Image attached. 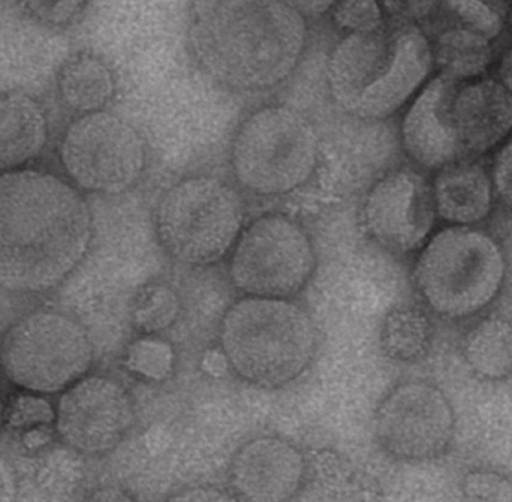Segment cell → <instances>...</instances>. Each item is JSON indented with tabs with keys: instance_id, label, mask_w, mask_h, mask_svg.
Wrapping results in <instances>:
<instances>
[{
	"instance_id": "1",
	"label": "cell",
	"mask_w": 512,
	"mask_h": 502,
	"mask_svg": "<svg viewBox=\"0 0 512 502\" xmlns=\"http://www.w3.org/2000/svg\"><path fill=\"white\" fill-rule=\"evenodd\" d=\"M83 192L50 171L0 173V288L42 294L59 287L92 245Z\"/></svg>"
},
{
	"instance_id": "2",
	"label": "cell",
	"mask_w": 512,
	"mask_h": 502,
	"mask_svg": "<svg viewBox=\"0 0 512 502\" xmlns=\"http://www.w3.org/2000/svg\"><path fill=\"white\" fill-rule=\"evenodd\" d=\"M309 26L288 0H192L186 48L198 71L236 93L276 89L297 71Z\"/></svg>"
},
{
	"instance_id": "3",
	"label": "cell",
	"mask_w": 512,
	"mask_h": 502,
	"mask_svg": "<svg viewBox=\"0 0 512 502\" xmlns=\"http://www.w3.org/2000/svg\"><path fill=\"white\" fill-rule=\"evenodd\" d=\"M429 39L412 24L340 36L328 54L325 80L343 113L382 122L405 107L432 72Z\"/></svg>"
},
{
	"instance_id": "4",
	"label": "cell",
	"mask_w": 512,
	"mask_h": 502,
	"mask_svg": "<svg viewBox=\"0 0 512 502\" xmlns=\"http://www.w3.org/2000/svg\"><path fill=\"white\" fill-rule=\"evenodd\" d=\"M218 344L243 383L282 389L312 365L319 332L312 315L292 299L243 296L222 315Z\"/></svg>"
},
{
	"instance_id": "5",
	"label": "cell",
	"mask_w": 512,
	"mask_h": 502,
	"mask_svg": "<svg viewBox=\"0 0 512 502\" xmlns=\"http://www.w3.org/2000/svg\"><path fill=\"white\" fill-rule=\"evenodd\" d=\"M321 143L313 123L288 105H264L237 126L231 173L240 191L261 198L292 194L315 176Z\"/></svg>"
},
{
	"instance_id": "6",
	"label": "cell",
	"mask_w": 512,
	"mask_h": 502,
	"mask_svg": "<svg viewBox=\"0 0 512 502\" xmlns=\"http://www.w3.org/2000/svg\"><path fill=\"white\" fill-rule=\"evenodd\" d=\"M246 225L239 189L219 177L191 176L168 186L155 204L162 251L182 266L204 269L230 255Z\"/></svg>"
},
{
	"instance_id": "7",
	"label": "cell",
	"mask_w": 512,
	"mask_h": 502,
	"mask_svg": "<svg viewBox=\"0 0 512 502\" xmlns=\"http://www.w3.org/2000/svg\"><path fill=\"white\" fill-rule=\"evenodd\" d=\"M505 261L498 243L475 228H445L427 240L415 263L418 293L433 312L465 318L492 303L501 290Z\"/></svg>"
},
{
	"instance_id": "8",
	"label": "cell",
	"mask_w": 512,
	"mask_h": 502,
	"mask_svg": "<svg viewBox=\"0 0 512 502\" xmlns=\"http://www.w3.org/2000/svg\"><path fill=\"white\" fill-rule=\"evenodd\" d=\"M95 360L92 339L74 318L35 311L15 321L0 342V369L26 392L54 395L86 377Z\"/></svg>"
},
{
	"instance_id": "9",
	"label": "cell",
	"mask_w": 512,
	"mask_h": 502,
	"mask_svg": "<svg viewBox=\"0 0 512 502\" xmlns=\"http://www.w3.org/2000/svg\"><path fill=\"white\" fill-rule=\"evenodd\" d=\"M316 249L303 224L264 213L245 225L228 255V278L243 296L294 299L316 272Z\"/></svg>"
},
{
	"instance_id": "10",
	"label": "cell",
	"mask_w": 512,
	"mask_h": 502,
	"mask_svg": "<svg viewBox=\"0 0 512 502\" xmlns=\"http://www.w3.org/2000/svg\"><path fill=\"white\" fill-rule=\"evenodd\" d=\"M60 165L81 192L120 195L140 183L149 165L144 135L119 114L77 116L63 132Z\"/></svg>"
},
{
	"instance_id": "11",
	"label": "cell",
	"mask_w": 512,
	"mask_h": 502,
	"mask_svg": "<svg viewBox=\"0 0 512 502\" xmlns=\"http://www.w3.org/2000/svg\"><path fill=\"white\" fill-rule=\"evenodd\" d=\"M134 399L120 381L105 375L86 377L63 390L56 408V434L75 452L105 456L134 428Z\"/></svg>"
},
{
	"instance_id": "12",
	"label": "cell",
	"mask_w": 512,
	"mask_h": 502,
	"mask_svg": "<svg viewBox=\"0 0 512 502\" xmlns=\"http://www.w3.org/2000/svg\"><path fill=\"white\" fill-rule=\"evenodd\" d=\"M436 215L432 185L412 168H397L379 177L361 206L367 236L394 255H408L423 248Z\"/></svg>"
},
{
	"instance_id": "13",
	"label": "cell",
	"mask_w": 512,
	"mask_h": 502,
	"mask_svg": "<svg viewBox=\"0 0 512 502\" xmlns=\"http://www.w3.org/2000/svg\"><path fill=\"white\" fill-rule=\"evenodd\" d=\"M451 432L450 407L429 384H400L376 408V440L385 453L400 461L433 458L445 449Z\"/></svg>"
},
{
	"instance_id": "14",
	"label": "cell",
	"mask_w": 512,
	"mask_h": 502,
	"mask_svg": "<svg viewBox=\"0 0 512 502\" xmlns=\"http://www.w3.org/2000/svg\"><path fill=\"white\" fill-rule=\"evenodd\" d=\"M459 87V81L441 72L421 87L403 116L400 144L420 167L441 170L466 153L454 123Z\"/></svg>"
},
{
	"instance_id": "15",
	"label": "cell",
	"mask_w": 512,
	"mask_h": 502,
	"mask_svg": "<svg viewBox=\"0 0 512 502\" xmlns=\"http://www.w3.org/2000/svg\"><path fill=\"white\" fill-rule=\"evenodd\" d=\"M307 462L288 440L262 435L243 444L228 467V492L251 502H283L300 494Z\"/></svg>"
},
{
	"instance_id": "16",
	"label": "cell",
	"mask_w": 512,
	"mask_h": 502,
	"mask_svg": "<svg viewBox=\"0 0 512 502\" xmlns=\"http://www.w3.org/2000/svg\"><path fill=\"white\" fill-rule=\"evenodd\" d=\"M454 123L466 152H487L512 131V96L495 80L459 87Z\"/></svg>"
},
{
	"instance_id": "17",
	"label": "cell",
	"mask_w": 512,
	"mask_h": 502,
	"mask_svg": "<svg viewBox=\"0 0 512 502\" xmlns=\"http://www.w3.org/2000/svg\"><path fill=\"white\" fill-rule=\"evenodd\" d=\"M48 138L50 123L41 102L21 90H0V173L38 159Z\"/></svg>"
},
{
	"instance_id": "18",
	"label": "cell",
	"mask_w": 512,
	"mask_h": 502,
	"mask_svg": "<svg viewBox=\"0 0 512 502\" xmlns=\"http://www.w3.org/2000/svg\"><path fill=\"white\" fill-rule=\"evenodd\" d=\"M432 191L436 213L453 224H475L492 210V180L481 165L472 162L442 167Z\"/></svg>"
},
{
	"instance_id": "19",
	"label": "cell",
	"mask_w": 512,
	"mask_h": 502,
	"mask_svg": "<svg viewBox=\"0 0 512 502\" xmlns=\"http://www.w3.org/2000/svg\"><path fill=\"white\" fill-rule=\"evenodd\" d=\"M56 86L60 104L77 116L105 110L117 93L113 69L93 53L74 54L63 62Z\"/></svg>"
},
{
	"instance_id": "20",
	"label": "cell",
	"mask_w": 512,
	"mask_h": 502,
	"mask_svg": "<svg viewBox=\"0 0 512 502\" xmlns=\"http://www.w3.org/2000/svg\"><path fill=\"white\" fill-rule=\"evenodd\" d=\"M490 38L474 29H450L436 41L433 57L442 74L471 80L486 72L492 60Z\"/></svg>"
},
{
	"instance_id": "21",
	"label": "cell",
	"mask_w": 512,
	"mask_h": 502,
	"mask_svg": "<svg viewBox=\"0 0 512 502\" xmlns=\"http://www.w3.org/2000/svg\"><path fill=\"white\" fill-rule=\"evenodd\" d=\"M429 324L414 309H394L385 318L381 330L382 351L390 359L411 362L426 350Z\"/></svg>"
},
{
	"instance_id": "22",
	"label": "cell",
	"mask_w": 512,
	"mask_h": 502,
	"mask_svg": "<svg viewBox=\"0 0 512 502\" xmlns=\"http://www.w3.org/2000/svg\"><path fill=\"white\" fill-rule=\"evenodd\" d=\"M179 296L164 282H152L141 288L132 305V324L143 335H158L170 329L180 315Z\"/></svg>"
},
{
	"instance_id": "23",
	"label": "cell",
	"mask_w": 512,
	"mask_h": 502,
	"mask_svg": "<svg viewBox=\"0 0 512 502\" xmlns=\"http://www.w3.org/2000/svg\"><path fill=\"white\" fill-rule=\"evenodd\" d=\"M469 360L484 375H504L512 368V329L507 324L487 323L471 336Z\"/></svg>"
},
{
	"instance_id": "24",
	"label": "cell",
	"mask_w": 512,
	"mask_h": 502,
	"mask_svg": "<svg viewBox=\"0 0 512 502\" xmlns=\"http://www.w3.org/2000/svg\"><path fill=\"white\" fill-rule=\"evenodd\" d=\"M125 366L144 380L164 381L174 369V351L158 335H143L129 345Z\"/></svg>"
},
{
	"instance_id": "25",
	"label": "cell",
	"mask_w": 512,
	"mask_h": 502,
	"mask_svg": "<svg viewBox=\"0 0 512 502\" xmlns=\"http://www.w3.org/2000/svg\"><path fill=\"white\" fill-rule=\"evenodd\" d=\"M328 14L342 35L376 32L388 24L379 0H340Z\"/></svg>"
},
{
	"instance_id": "26",
	"label": "cell",
	"mask_w": 512,
	"mask_h": 502,
	"mask_svg": "<svg viewBox=\"0 0 512 502\" xmlns=\"http://www.w3.org/2000/svg\"><path fill=\"white\" fill-rule=\"evenodd\" d=\"M56 408L38 393H15L5 405V423L11 429L35 428L39 425H54Z\"/></svg>"
},
{
	"instance_id": "27",
	"label": "cell",
	"mask_w": 512,
	"mask_h": 502,
	"mask_svg": "<svg viewBox=\"0 0 512 502\" xmlns=\"http://www.w3.org/2000/svg\"><path fill=\"white\" fill-rule=\"evenodd\" d=\"M21 9L41 26L62 29L71 26L90 0H18Z\"/></svg>"
},
{
	"instance_id": "28",
	"label": "cell",
	"mask_w": 512,
	"mask_h": 502,
	"mask_svg": "<svg viewBox=\"0 0 512 502\" xmlns=\"http://www.w3.org/2000/svg\"><path fill=\"white\" fill-rule=\"evenodd\" d=\"M444 2L471 29L483 33L487 38H495L501 32V17L484 0H444Z\"/></svg>"
},
{
	"instance_id": "29",
	"label": "cell",
	"mask_w": 512,
	"mask_h": 502,
	"mask_svg": "<svg viewBox=\"0 0 512 502\" xmlns=\"http://www.w3.org/2000/svg\"><path fill=\"white\" fill-rule=\"evenodd\" d=\"M387 17L400 24L426 20L438 8V0H379Z\"/></svg>"
},
{
	"instance_id": "30",
	"label": "cell",
	"mask_w": 512,
	"mask_h": 502,
	"mask_svg": "<svg viewBox=\"0 0 512 502\" xmlns=\"http://www.w3.org/2000/svg\"><path fill=\"white\" fill-rule=\"evenodd\" d=\"M493 183L499 197L512 209V138L496 156Z\"/></svg>"
},
{
	"instance_id": "31",
	"label": "cell",
	"mask_w": 512,
	"mask_h": 502,
	"mask_svg": "<svg viewBox=\"0 0 512 502\" xmlns=\"http://www.w3.org/2000/svg\"><path fill=\"white\" fill-rule=\"evenodd\" d=\"M499 482V480H498ZM477 476V482H469L468 492L475 500H508L504 497L505 488L501 483Z\"/></svg>"
},
{
	"instance_id": "32",
	"label": "cell",
	"mask_w": 512,
	"mask_h": 502,
	"mask_svg": "<svg viewBox=\"0 0 512 502\" xmlns=\"http://www.w3.org/2000/svg\"><path fill=\"white\" fill-rule=\"evenodd\" d=\"M174 501H227L233 500V495L228 492H222L221 489L204 488V486H198V488L186 489V491L180 492L176 497L171 498Z\"/></svg>"
},
{
	"instance_id": "33",
	"label": "cell",
	"mask_w": 512,
	"mask_h": 502,
	"mask_svg": "<svg viewBox=\"0 0 512 502\" xmlns=\"http://www.w3.org/2000/svg\"><path fill=\"white\" fill-rule=\"evenodd\" d=\"M54 434H56V428H53V425H39L35 428L26 429L21 441H23L26 449L38 450L50 444Z\"/></svg>"
},
{
	"instance_id": "34",
	"label": "cell",
	"mask_w": 512,
	"mask_h": 502,
	"mask_svg": "<svg viewBox=\"0 0 512 502\" xmlns=\"http://www.w3.org/2000/svg\"><path fill=\"white\" fill-rule=\"evenodd\" d=\"M304 17H319L328 14L340 0H288Z\"/></svg>"
},
{
	"instance_id": "35",
	"label": "cell",
	"mask_w": 512,
	"mask_h": 502,
	"mask_svg": "<svg viewBox=\"0 0 512 502\" xmlns=\"http://www.w3.org/2000/svg\"><path fill=\"white\" fill-rule=\"evenodd\" d=\"M204 366H206V371L212 375H219L224 369H228L227 360H225L221 350L210 351L204 359Z\"/></svg>"
},
{
	"instance_id": "36",
	"label": "cell",
	"mask_w": 512,
	"mask_h": 502,
	"mask_svg": "<svg viewBox=\"0 0 512 502\" xmlns=\"http://www.w3.org/2000/svg\"><path fill=\"white\" fill-rule=\"evenodd\" d=\"M499 78H501L502 86L512 96V50L508 51L502 59L501 66H499Z\"/></svg>"
},
{
	"instance_id": "37",
	"label": "cell",
	"mask_w": 512,
	"mask_h": 502,
	"mask_svg": "<svg viewBox=\"0 0 512 502\" xmlns=\"http://www.w3.org/2000/svg\"><path fill=\"white\" fill-rule=\"evenodd\" d=\"M3 423H5V404L0 398V428H2Z\"/></svg>"
}]
</instances>
